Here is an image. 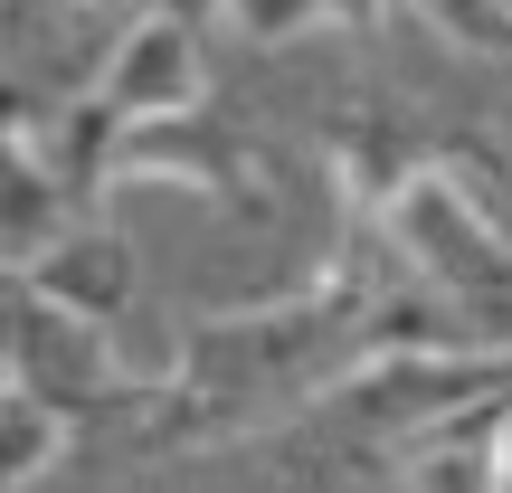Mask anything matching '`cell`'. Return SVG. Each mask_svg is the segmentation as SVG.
<instances>
[{"instance_id":"obj_1","label":"cell","mask_w":512,"mask_h":493,"mask_svg":"<svg viewBox=\"0 0 512 493\" xmlns=\"http://www.w3.org/2000/svg\"><path fill=\"white\" fill-rule=\"evenodd\" d=\"M389 285H408V256L389 228H332L313 275H294L266 304H219L171 332V389L152 408L143 446L190 456V446H238L304 427V408L361 361V323Z\"/></svg>"},{"instance_id":"obj_2","label":"cell","mask_w":512,"mask_h":493,"mask_svg":"<svg viewBox=\"0 0 512 493\" xmlns=\"http://www.w3.org/2000/svg\"><path fill=\"white\" fill-rule=\"evenodd\" d=\"M512 399V361H465V351H361L323 399L304 408V427H332V437H370L380 456L437 437L465 408Z\"/></svg>"},{"instance_id":"obj_3","label":"cell","mask_w":512,"mask_h":493,"mask_svg":"<svg viewBox=\"0 0 512 493\" xmlns=\"http://www.w3.org/2000/svg\"><path fill=\"white\" fill-rule=\"evenodd\" d=\"M0 351H10L19 389H38L67 418H152L162 408V380L152 361H133L114 332L67 323L57 304H38L29 285H0Z\"/></svg>"},{"instance_id":"obj_4","label":"cell","mask_w":512,"mask_h":493,"mask_svg":"<svg viewBox=\"0 0 512 493\" xmlns=\"http://www.w3.org/2000/svg\"><path fill=\"white\" fill-rule=\"evenodd\" d=\"M143 181H171V190H200L209 209L228 219H275V162L247 143L228 114H171V124H133L124 152H114V190H143Z\"/></svg>"},{"instance_id":"obj_5","label":"cell","mask_w":512,"mask_h":493,"mask_svg":"<svg viewBox=\"0 0 512 493\" xmlns=\"http://www.w3.org/2000/svg\"><path fill=\"white\" fill-rule=\"evenodd\" d=\"M446 152H456V133H427L408 105H389V95H370V105H351L342 124L323 133V171H332V228H380L389 200H399L418 171H437Z\"/></svg>"},{"instance_id":"obj_6","label":"cell","mask_w":512,"mask_h":493,"mask_svg":"<svg viewBox=\"0 0 512 493\" xmlns=\"http://www.w3.org/2000/svg\"><path fill=\"white\" fill-rule=\"evenodd\" d=\"M76 219L86 209H76L67 171L48 162V114L19 105V86H0V285H19Z\"/></svg>"},{"instance_id":"obj_7","label":"cell","mask_w":512,"mask_h":493,"mask_svg":"<svg viewBox=\"0 0 512 493\" xmlns=\"http://www.w3.org/2000/svg\"><path fill=\"white\" fill-rule=\"evenodd\" d=\"M86 86L105 95L124 124H171V114H200V105H209V29L143 10V19L105 48V67H95Z\"/></svg>"},{"instance_id":"obj_8","label":"cell","mask_w":512,"mask_h":493,"mask_svg":"<svg viewBox=\"0 0 512 493\" xmlns=\"http://www.w3.org/2000/svg\"><path fill=\"white\" fill-rule=\"evenodd\" d=\"M19 285L38 294V304H57L67 323H95V332H124L133 304H143V256H133V238L95 209V219H76L67 238H57L48 256H38Z\"/></svg>"},{"instance_id":"obj_9","label":"cell","mask_w":512,"mask_h":493,"mask_svg":"<svg viewBox=\"0 0 512 493\" xmlns=\"http://www.w3.org/2000/svg\"><path fill=\"white\" fill-rule=\"evenodd\" d=\"M389 465H399L408 493H512V399L446 418L437 437L399 446Z\"/></svg>"},{"instance_id":"obj_10","label":"cell","mask_w":512,"mask_h":493,"mask_svg":"<svg viewBox=\"0 0 512 493\" xmlns=\"http://www.w3.org/2000/svg\"><path fill=\"white\" fill-rule=\"evenodd\" d=\"M67 446H76L67 408H48L38 389H10V399H0V493H29L38 475H57Z\"/></svg>"},{"instance_id":"obj_11","label":"cell","mask_w":512,"mask_h":493,"mask_svg":"<svg viewBox=\"0 0 512 493\" xmlns=\"http://www.w3.org/2000/svg\"><path fill=\"white\" fill-rule=\"evenodd\" d=\"M408 10L465 57H512V0H408Z\"/></svg>"},{"instance_id":"obj_12","label":"cell","mask_w":512,"mask_h":493,"mask_svg":"<svg viewBox=\"0 0 512 493\" xmlns=\"http://www.w3.org/2000/svg\"><path fill=\"white\" fill-rule=\"evenodd\" d=\"M219 29L238 38V48H294V38L332 29V0H228Z\"/></svg>"},{"instance_id":"obj_13","label":"cell","mask_w":512,"mask_h":493,"mask_svg":"<svg viewBox=\"0 0 512 493\" xmlns=\"http://www.w3.org/2000/svg\"><path fill=\"white\" fill-rule=\"evenodd\" d=\"M399 10H408V0H332V29H342V38H380Z\"/></svg>"},{"instance_id":"obj_14","label":"cell","mask_w":512,"mask_h":493,"mask_svg":"<svg viewBox=\"0 0 512 493\" xmlns=\"http://www.w3.org/2000/svg\"><path fill=\"white\" fill-rule=\"evenodd\" d=\"M143 10H162V19H190V29H219V19H228V0H143Z\"/></svg>"},{"instance_id":"obj_15","label":"cell","mask_w":512,"mask_h":493,"mask_svg":"<svg viewBox=\"0 0 512 493\" xmlns=\"http://www.w3.org/2000/svg\"><path fill=\"white\" fill-rule=\"evenodd\" d=\"M494 152H503V171H512V105L494 114Z\"/></svg>"},{"instance_id":"obj_16","label":"cell","mask_w":512,"mask_h":493,"mask_svg":"<svg viewBox=\"0 0 512 493\" xmlns=\"http://www.w3.org/2000/svg\"><path fill=\"white\" fill-rule=\"evenodd\" d=\"M10 389H19V370H10V351H0V399H10Z\"/></svg>"}]
</instances>
